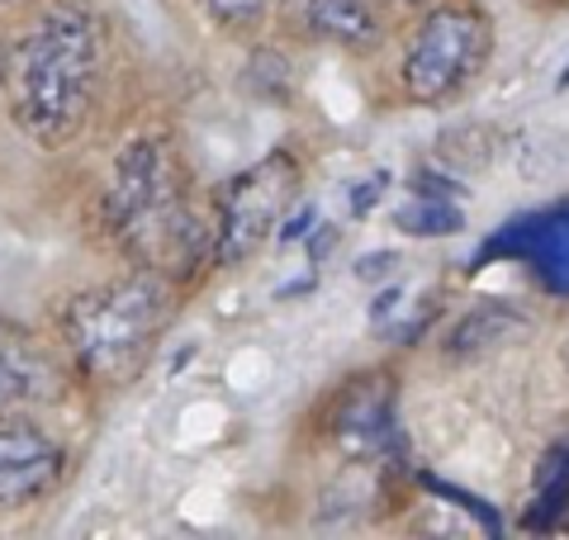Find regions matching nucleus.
<instances>
[{
	"mask_svg": "<svg viewBox=\"0 0 569 540\" xmlns=\"http://www.w3.org/2000/svg\"><path fill=\"white\" fill-rule=\"evenodd\" d=\"M96 213L129 266L167 270L181 284L213 270V204H200L167 133H133L110 157L96 190Z\"/></svg>",
	"mask_w": 569,
	"mask_h": 540,
	"instance_id": "nucleus-1",
	"label": "nucleus"
},
{
	"mask_svg": "<svg viewBox=\"0 0 569 540\" xmlns=\"http://www.w3.org/2000/svg\"><path fill=\"white\" fill-rule=\"evenodd\" d=\"M110 71V24L91 0H52L6 48V110L29 142L58 152L100 110Z\"/></svg>",
	"mask_w": 569,
	"mask_h": 540,
	"instance_id": "nucleus-2",
	"label": "nucleus"
},
{
	"mask_svg": "<svg viewBox=\"0 0 569 540\" xmlns=\"http://www.w3.org/2000/svg\"><path fill=\"white\" fill-rule=\"evenodd\" d=\"M181 299L186 284L152 266H129L123 276L67 294L58 309V341L77 380L96 393L138 384L162 351Z\"/></svg>",
	"mask_w": 569,
	"mask_h": 540,
	"instance_id": "nucleus-3",
	"label": "nucleus"
},
{
	"mask_svg": "<svg viewBox=\"0 0 569 540\" xmlns=\"http://www.w3.org/2000/svg\"><path fill=\"white\" fill-rule=\"evenodd\" d=\"M493 62V20L475 0H437L399 48V90L418 110L460 100Z\"/></svg>",
	"mask_w": 569,
	"mask_h": 540,
	"instance_id": "nucleus-4",
	"label": "nucleus"
},
{
	"mask_svg": "<svg viewBox=\"0 0 569 540\" xmlns=\"http://www.w3.org/2000/svg\"><path fill=\"white\" fill-rule=\"evenodd\" d=\"M305 167L290 152H266L213 194V270L242 266L280 232L299 204Z\"/></svg>",
	"mask_w": 569,
	"mask_h": 540,
	"instance_id": "nucleus-5",
	"label": "nucleus"
},
{
	"mask_svg": "<svg viewBox=\"0 0 569 540\" xmlns=\"http://www.w3.org/2000/svg\"><path fill=\"white\" fill-rule=\"evenodd\" d=\"M81 389L62 341L0 313V412H48Z\"/></svg>",
	"mask_w": 569,
	"mask_h": 540,
	"instance_id": "nucleus-6",
	"label": "nucleus"
},
{
	"mask_svg": "<svg viewBox=\"0 0 569 540\" xmlns=\"http://www.w3.org/2000/svg\"><path fill=\"white\" fill-rule=\"evenodd\" d=\"M71 474V450L39 412H0V517L48 502Z\"/></svg>",
	"mask_w": 569,
	"mask_h": 540,
	"instance_id": "nucleus-7",
	"label": "nucleus"
},
{
	"mask_svg": "<svg viewBox=\"0 0 569 540\" xmlns=\"http://www.w3.org/2000/svg\"><path fill=\"white\" fill-rule=\"evenodd\" d=\"M323 431L351 460L385 456L389 437H395V374L370 370V374L347 380L332 393V403L323 412Z\"/></svg>",
	"mask_w": 569,
	"mask_h": 540,
	"instance_id": "nucleus-8",
	"label": "nucleus"
},
{
	"mask_svg": "<svg viewBox=\"0 0 569 540\" xmlns=\"http://www.w3.org/2000/svg\"><path fill=\"white\" fill-rule=\"evenodd\" d=\"M305 43L323 48H376L389 29V6L385 0H280L276 6Z\"/></svg>",
	"mask_w": 569,
	"mask_h": 540,
	"instance_id": "nucleus-9",
	"label": "nucleus"
},
{
	"mask_svg": "<svg viewBox=\"0 0 569 540\" xmlns=\"http://www.w3.org/2000/svg\"><path fill=\"white\" fill-rule=\"evenodd\" d=\"M194 6L223 29H257L280 0H194Z\"/></svg>",
	"mask_w": 569,
	"mask_h": 540,
	"instance_id": "nucleus-10",
	"label": "nucleus"
},
{
	"mask_svg": "<svg viewBox=\"0 0 569 540\" xmlns=\"http://www.w3.org/2000/svg\"><path fill=\"white\" fill-rule=\"evenodd\" d=\"M389 10H422V0H385Z\"/></svg>",
	"mask_w": 569,
	"mask_h": 540,
	"instance_id": "nucleus-11",
	"label": "nucleus"
},
{
	"mask_svg": "<svg viewBox=\"0 0 569 540\" xmlns=\"http://www.w3.org/2000/svg\"><path fill=\"white\" fill-rule=\"evenodd\" d=\"M0 100H6V52H0Z\"/></svg>",
	"mask_w": 569,
	"mask_h": 540,
	"instance_id": "nucleus-12",
	"label": "nucleus"
},
{
	"mask_svg": "<svg viewBox=\"0 0 569 540\" xmlns=\"http://www.w3.org/2000/svg\"><path fill=\"white\" fill-rule=\"evenodd\" d=\"M565 366H569V341H565Z\"/></svg>",
	"mask_w": 569,
	"mask_h": 540,
	"instance_id": "nucleus-13",
	"label": "nucleus"
},
{
	"mask_svg": "<svg viewBox=\"0 0 569 540\" xmlns=\"http://www.w3.org/2000/svg\"><path fill=\"white\" fill-rule=\"evenodd\" d=\"M556 6H569V0H556Z\"/></svg>",
	"mask_w": 569,
	"mask_h": 540,
	"instance_id": "nucleus-14",
	"label": "nucleus"
},
{
	"mask_svg": "<svg viewBox=\"0 0 569 540\" xmlns=\"http://www.w3.org/2000/svg\"><path fill=\"white\" fill-rule=\"evenodd\" d=\"M0 6H10V0H0Z\"/></svg>",
	"mask_w": 569,
	"mask_h": 540,
	"instance_id": "nucleus-15",
	"label": "nucleus"
}]
</instances>
